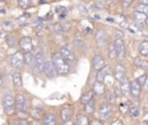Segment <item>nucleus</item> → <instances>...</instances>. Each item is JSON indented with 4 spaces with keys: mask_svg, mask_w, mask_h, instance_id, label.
<instances>
[{
    "mask_svg": "<svg viewBox=\"0 0 148 125\" xmlns=\"http://www.w3.org/2000/svg\"><path fill=\"white\" fill-rule=\"evenodd\" d=\"M43 72L45 73V75L49 78V79H52L56 76V68L53 66V62L52 60H45V64H44V68H43Z\"/></svg>",
    "mask_w": 148,
    "mask_h": 125,
    "instance_id": "7",
    "label": "nucleus"
},
{
    "mask_svg": "<svg viewBox=\"0 0 148 125\" xmlns=\"http://www.w3.org/2000/svg\"><path fill=\"white\" fill-rule=\"evenodd\" d=\"M60 117H61L62 123H68L71 120V118H72V109H71V106H64L61 109Z\"/></svg>",
    "mask_w": 148,
    "mask_h": 125,
    "instance_id": "13",
    "label": "nucleus"
},
{
    "mask_svg": "<svg viewBox=\"0 0 148 125\" xmlns=\"http://www.w3.org/2000/svg\"><path fill=\"white\" fill-rule=\"evenodd\" d=\"M141 93V84L135 79L134 81L130 82V94H132L134 97H138Z\"/></svg>",
    "mask_w": 148,
    "mask_h": 125,
    "instance_id": "11",
    "label": "nucleus"
},
{
    "mask_svg": "<svg viewBox=\"0 0 148 125\" xmlns=\"http://www.w3.org/2000/svg\"><path fill=\"white\" fill-rule=\"evenodd\" d=\"M140 2H141V3H147V5H148V0H140Z\"/></svg>",
    "mask_w": 148,
    "mask_h": 125,
    "instance_id": "43",
    "label": "nucleus"
},
{
    "mask_svg": "<svg viewBox=\"0 0 148 125\" xmlns=\"http://www.w3.org/2000/svg\"><path fill=\"white\" fill-rule=\"evenodd\" d=\"M92 93L94 94H96V95H102L103 93H104V90H105V86H104V82L103 81H96L95 83H94V86H92Z\"/></svg>",
    "mask_w": 148,
    "mask_h": 125,
    "instance_id": "17",
    "label": "nucleus"
},
{
    "mask_svg": "<svg viewBox=\"0 0 148 125\" xmlns=\"http://www.w3.org/2000/svg\"><path fill=\"white\" fill-rule=\"evenodd\" d=\"M31 116H32V118H35V119H42L43 118V109H40V108H34L32 110H31Z\"/></svg>",
    "mask_w": 148,
    "mask_h": 125,
    "instance_id": "27",
    "label": "nucleus"
},
{
    "mask_svg": "<svg viewBox=\"0 0 148 125\" xmlns=\"http://www.w3.org/2000/svg\"><path fill=\"white\" fill-rule=\"evenodd\" d=\"M113 44H114V47H116L117 58H118L119 60H123V59L125 58V54H126V50H125L124 41H123L121 38H117V39H114Z\"/></svg>",
    "mask_w": 148,
    "mask_h": 125,
    "instance_id": "4",
    "label": "nucleus"
},
{
    "mask_svg": "<svg viewBox=\"0 0 148 125\" xmlns=\"http://www.w3.org/2000/svg\"><path fill=\"white\" fill-rule=\"evenodd\" d=\"M18 117L21 119H27L28 118V112L25 110H18Z\"/></svg>",
    "mask_w": 148,
    "mask_h": 125,
    "instance_id": "37",
    "label": "nucleus"
},
{
    "mask_svg": "<svg viewBox=\"0 0 148 125\" xmlns=\"http://www.w3.org/2000/svg\"><path fill=\"white\" fill-rule=\"evenodd\" d=\"M130 115H131V117H138L139 116V109L136 108V106H132V108H130Z\"/></svg>",
    "mask_w": 148,
    "mask_h": 125,
    "instance_id": "33",
    "label": "nucleus"
},
{
    "mask_svg": "<svg viewBox=\"0 0 148 125\" xmlns=\"http://www.w3.org/2000/svg\"><path fill=\"white\" fill-rule=\"evenodd\" d=\"M15 106L17 110H27V100L23 95L18 94L15 96Z\"/></svg>",
    "mask_w": 148,
    "mask_h": 125,
    "instance_id": "12",
    "label": "nucleus"
},
{
    "mask_svg": "<svg viewBox=\"0 0 148 125\" xmlns=\"http://www.w3.org/2000/svg\"><path fill=\"white\" fill-rule=\"evenodd\" d=\"M96 41H97V44L99 46H104L108 42V36H106V32L104 30H98L97 34H96Z\"/></svg>",
    "mask_w": 148,
    "mask_h": 125,
    "instance_id": "14",
    "label": "nucleus"
},
{
    "mask_svg": "<svg viewBox=\"0 0 148 125\" xmlns=\"http://www.w3.org/2000/svg\"><path fill=\"white\" fill-rule=\"evenodd\" d=\"M75 124L76 125H88L89 124V119L84 115H77L76 119H75Z\"/></svg>",
    "mask_w": 148,
    "mask_h": 125,
    "instance_id": "24",
    "label": "nucleus"
},
{
    "mask_svg": "<svg viewBox=\"0 0 148 125\" xmlns=\"http://www.w3.org/2000/svg\"><path fill=\"white\" fill-rule=\"evenodd\" d=\"M112 106L109 104V103H104L101 105L99 110H98V115H99V118L102 120H108L111 116H112Z\"/></svg>",
    "mask_w": 148,
    "mask_h": 125,
    "instance_id": "3",
    "label": "nucleus"
},
{
    "mask_svg": "<svg viewBox=\"0 0 148 125\" xmlns=\"http://www.w3.org/2000/svg\"><path fill=\"white\" fill-rule=\"evenodd\" d=\"M119 109H120V112H121V113H127L128 110H130V106H128L127 104H120Z\"/></svg>",
    "mask_w": 148,
    "mask_h": 125,
    "instance_id": "36",
    "label": "nucleus"
},
{
    "mask_svg": "<svg viewBox=\"0 0 148 125\" xmlns=\"http://www.w3.org/2000/svg\"><path fill=\"white\" fill-rule=\"evenodd\" d=\"M120 90H121V94L125 96H127L130 94V82L127 79H124L120 82Z\"/></svg>",
    "mask_w": 148,
    "mask_h": 125,
    "instance_id": "22",
    "label": "nucleus"
},
{
    "mask_svg": "<svg viewBox=\"0 0 148 125\" xmlns=\"http://www.w3.org/2000/svg\"><path fill=\"white\" fill-rule=\"evenodd\" d=\"M52 62H53V66L56 68V72L60 75H66L69 73V65L68 62L61 57L60 53L56 52L53 53L52 56Z\"/></svg>",
    "mask_w": 148,
    "mask_h": 125,
    "instance_id": "1",
    "label": "nucleus"
},
{
    "mask_svg": "<svg viewBox=\"0 0 148 125\" xmlns=\"http://www.w3.org/2000/svg\"><path fill=\"white\" fill-rule=\"evenodd\" d=\"M108 50H109V57H110L111 59L117 58V52H116V47H114V44H113V43H110Z\"/></svg>",
    "mask_w": 148,
    "mask_h": 125,
    "instance_id": "29",
    "label": "nucleus"
},
{
    "mask_svg": "<svg viewBox=\"0 0 148 125\" xmlns=\"http://www.w3.org/2000/svg\"><path fill=\"white\" fill-rule=\"evenodd\" d=\"M91 98H92V91H87V93H84V94L81 96L80 101H81L82 104H87Z\"/></svg>",
    "mask_w": 148,
    "mask_h": 125,
    "instance_id": "28",
    "label": "nucleus"
},
{
    "mask_svg": "<svg viewBox=\"0 0 148 125\" xmlns=\"http://www.w3.org/2000/svg\"><path fill=\"white\" fill-rule=\"evenodd\" d=\"M24 64V58H23V53L22 52H16L10 57V65L14 68H22Z\"/></svg>",
    "mask_w": 148,
    "mask_h": 125,
    "instance_id": "5",
    "label": "nucleus"
},
{
    "mask_svg": "<svg viewBox=\"0 0 148 125\" xmlns=\"http://www.w3.org/2000/svg\"><path fill=\"white\" fill-rule=\"evenodd\" d=\"M18 45L23 52H29L32 50V41L29 36H24L18 41Z\"/></svg>",
    "mask_w": 148,
    "mask_h": 125,
    "instance_id": "6",
    "label": "nucleus"
},
{
    "mask_svg": "<svg viewBox=\"0 0 148 125\" xmlns=\"http://www.w3.org/2000/svg\"><path fill=\"white\" fill-rule=\"evenodd\" d=\"M133 62H134V65L136 67H139L141 69H145V71L148 69V61L146 59L141 58V57H135L134 60H133Z\"/></svg>",
    "mask_w": 148,
    "mask_h": 125,
    "instance_id": "18",
    "label": "nucleus"
},
{
    "mask_svg": "<svg viewBox=\"0 0 148 125\" xmlns=\"http://www.w3.org/2000/svg\"><path fill=\"white\" fill-rule=\"evenodd\" d=\"M114 78L119 82H121L124 79H126V71H125V67L123 65L119 64L114 67Z\"/></svg>",
    "mask_w": 148,
    "mask_h": 125,
    "instance_id": "10",
    "label": "nucleus"
},
{
    "mask_svg": "<svg viewBox=\"0 0 148 125\" xmlns=\"http://www.w3.org/2000/svg\"><path fill=\"white\" fill-rule=\"evenodd\" d=\"M59 53L61 54V57H62L66 61H72V60H74V53H73L68 47H61Z\"/></svg>",
    "mask_w": 148,
    "mask_h": 125,
    "instance_id": "15",
    "label": "nucleus"
},
{
    "mask_svg": "<svg viewBox=\"0 0 148 125\" xmlns=\"http://www.w3.org/2000/svg\"><path fill=\"white\" fill-rule=\"evenodd\" d=\"M12 81H13V84L15 87H21L22 86V76L18 72H14L12 74Z\"/></svg>",
    "mask_w": 148,
    "mask_h": 125,
    "instance_id": "21",
    "label": "nucleus"
},
{
    "mask_svg": "<svg viewBox=\"0 0 148 125\" xmlns=\"http://www.w3.org/2000/svg\"><path fill=\"white\" fill-rule=\"evenodd\" d=\"M139 52L141 56H148V42L147 41H143L139 44Z\"/></svg>",
    "mask_w": 148,
    "mask_h": 125,
    "instance_id": "25",
    "label": "nucleus"
},
{
    "mask_svg": "<svg viewBox=\"0 0 148 125\" xmlns=\"http://www.w3.org/2000/svg\"><path fill=\"white\" fill-rule=\"evenodd\" d=\"M110 74V72H109V67H103L102 69H99L98 72H97V80L98 81H103L104 80V78L105 76H108Z\"/></svg>",
    "mask_w": 148,
    "mask_h": 125,
    "instance_id": "23",
    "label": "nucleus"
},
{
    "mask_svg": "<svg viewBox=\"0 0 148 125\" xmlns=\"http://www.w3.org/2000/svg\"><path fill=\"white\" fill-rule=\"evenodd\" d=\"M23 58H24V62H25L28 66H30L31 68H34V71H38V69H37V65H36L35 56L31 53V51H29V52H24Z\"/></svg>",
    "mask_w": 148,
    "mask_h": 125,
    "instance_id": "8",
    "label": "nucleus"
},
{
    "mask_svg": "<svg viewBox=\"0 0 148 125\" xmlns=\"http://www.w3.org/2000/svg\"><path fill=\"white\" fill-rule=\"evenodd\" d=\"M146 19H147V15L142 12H139V10H135L133 13V20L136 22V23H145L146 22Z\"/></svg>",
    "mask_w": 148,
    "mask_h": 125,
    "instance_id": "20",
    "label": "nucleus"
},
{
    "mask_svg": "<svg viewBox=\"0 0 148 125\" xmlns=\"http://www.w3.org/2000/svg\"><path fill=\"white\" fill-rule=\"evenodd\" d=\"M90 124H91V125H96V124L99 125V124H102V122H101V120H94V122H91Z\"/></svg>",
    "mask_w": 148,
    "mask_h": 125,
    "instance_id": "42",
    "label": "nucleus"
},
{
    "mask_svg": "<svg viewBox=\"0 0 148 125\" xmlns=\"http://www.w3.org/2000/svg\"><path fill=\"white\" fill-rule=\"evenodd\" d=\"M2 83V76H1V74H0V84Z\"/></svg>",
    "mask_w": 148,
    "mask_h": 125,
    "instance_id": "44",
    "label": "nucleus"
},
{
    "mask_svg": "<svg viewBox=\"0 0 148 125\" xmlns=\"http://www.w3.org/2000/svg\"><path fill=\"white\" fill-rule=\"evenodd\" d=\"M94 109H95V101H94V97H92L87 104H84V112L86 113H92Z\"/></svg>",
    "mask_w": 148,
    "mask_h": 125,
    "instance_id": "26",
    "label": "nucleus"
},
{
    "mask_svg": "<svg viewBox=\"0 0 148 125\" xmlns=\"http://www.w3.org/2000/svg\"><path fill=\"white\" fill-rule=\"evenodd\" d=\"M146 24L148 25V16H147V19H146Z\"/></svg>",
    "mask_w": 148,
    "mask_h": 125,
    "instance_id": "45",
    "label": "nucleus"
},
{
    "mask_svg": "<svg viewBox=\"0 0 148 125\" xmlns=\"http://www.w3.org/2000/svg\"><path fill=\"white\" fill-rule=\"evenodd\" d=\"M35 59H36L37 69H38L39 72H42V71H43V68H44L45 59H44V57H43V54H42V52H40V51H38V52L35 54Z\"/></svg>",
    "mask_w": 148,
    "mask_h": 125,
    "instance_id": "16",
    "label": "nucleus"
},
{
    "mask_svg": "<svg viewBox=\"0 0 148 125\" xmlns=\"http://www.w3.org/2000/svg\"><path fill=\"white\" fill-rule=\"evenodd\" d=\"M133 0H123V6L124 7H128L131 3H132Z\"/></svg>",
    "mask_w": 148,
    "mask_h": 125,
    "instance_id": "39",
    "label": "nucleus"
},
{
    "mask_svg": "<svg viewBox=\"0 0 148 125\" xmlns=\"http://www.w3.org/2000/svg\"><path fill=\"white\" fill-rule=\"evenodd\" d=\"M142 87H143V89H145L146 91H148V76L146 78V81H145V83H143Z\"/></svg>",
    "mask_w": 148,
    "mask_h": 125,
    "instance_id": "41",
    "label": "nucleus"
},
{
    "mask_svg": "<svg viewBox=\"0 0 148 125\" xmlns=\"http://www.w3.org/2000/svg\"><path fill=\"white\" fill-rule=\"evenodd\" d=\"M2 105H3V111L8 115L12 116L14 115L16 106H15V98L12 95H5L2 98Z\"/></svg>",
    "mask_w": 148,
    "mask_h": 125,
    "instance_id": "2",
    "label": "nucleus"
},
{
    "mask_svg": "<svg viewBox=\"0 0 148 125\" xmlns=\"http://www.w3.org/2000/svg\"><path fill=\"white\" fill-rule=\"evenodd\" d=\"M7 44H8V46L9 47H14V46H16V38L14 37V36H9L8 38H7Z\"/></svg>",
    "mask_w": 148,
    "mask_h": 125,
    "instance_id": "31",
    "label": "nucleus"
},
{
    "mask_svg": "<svg viewBox=\"0 0 148 125\" xmlns=\"http://www.w3.org/2000/svg\"><path fill=\"white\" fill-rule=\"evenodd\" d=\"M136 10H139V12H142V13H145L146 15H148V5L147 3H139L138 6H136Z\"/></svg>",
    "mask_w": 148,
    "mask_h": 125,
    "instance_id": "30",
    "label": "nucleus"
},
{
    "mask_svg": "<svg viewBox=\"0 0 148 125\" xmlns=\"http://www.w3.org/2000/svg\"><path fill=\"white\" fill-rule=\"evenodd\" d=\"M91 62H92V67H94L95 71H99V69H102L105 66V60L99 54H95Z\"/></svg>",
    "mask_w": 148,
    "mask_h": 125,
    "instance_id": "9",
    "label": "nucleus"
},
{
    "mask_svg": "<svg viewBox=\"0 0 148 125\" xmlns=\"http://www.w3.org/2000/svg\"><path fill=\"white\" fill-rule=\"evenodd\" d=\"M17 2H18V6L21 8H28L30 6L31 0H17Z\"/></svg>",
    "mask_w": 148,
    "mask_h": 125,
    "instance_id": "32",
    "label": "nucleus"
},
{
    "mask_svg": "<svg viewBox=\"0 0 148 125\" xmlns=\"http://www.w3.org/2000/svg\"><path fill=\"white\" fill-rule=\"evenodd\" d=\"M53 28H54V31H56V34H57V35H61V34H62V31H64L62 25H61V24H59V23H56Z\"/></svg>",
    "mask_w": 148,
    "mask_h": 125,
    "instance_id": "35",
    "label": "nucleus"
},
{
    "mask_svg": "<svg viewBox=\"0 0 148 125\" xmlns=\"http://www.w3.org/2000/svg\"><path fill=\"white\" fill-rule=\"evenodd\" d=\"M146 78H147V75H145V74H143V75H141V76H139V78L136 79V80H138V82L141 84V87L143 86V83H145V81H146Z\"/></svg>",
    "mask_w": 148,
    "mask_h": 125,
    "instance_id": "38",
    "label": "nucleus"
},
{
    "mask_svg": "<svg viewBox=\"0 0 148 125\" xmlns=\"http://www.w3.org/2000/svg\"><path fill=\"white\" fill-rule=\"evenodd\" d=\"M111 124H112V125H123L124 123H123L120 119H116V120H113Z\"/></svg>",
    "mask_w": 148,
    "mask_h": 125,
    "instance_id": "40",
    "label": "nucleus"
},
{
    "mask_svg": "<svg viewBox=\"0 0 148 125\" xmlns=\"http://www.w3.org/2000/svg\"><path fill=\"white\" fill-rule=\"evenodd\" d=\"M2 29H3L5 31H10V30L13 29V25H12V22H9V21H6V22H3V25H2Z\"/></svg>",
    "mask_w": 148,
    "mask_h": 125,
    "instance_id": "34",
    "label": "nucleus"
},
{
    "mask_svg": "<svg viewBox=\"0 0 148 125\" xmlns=\"http://www.w3.org/2000/svg\"><path fill=\"white\" fill-rule=\"evenodd\" d=\"M43 124L44 125H53L56 124V116L51 112L43 115Z\"/></svg>",
    "mask_w": 148,
    "mask_h": 125,
    "instance_id": "19",
    "label": "nucleus"
}]
</instances>
